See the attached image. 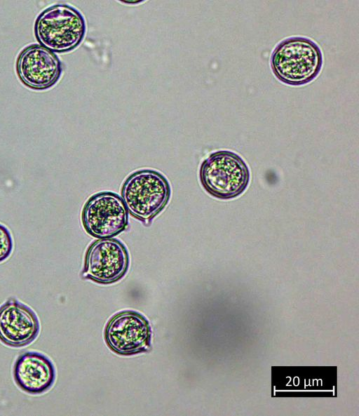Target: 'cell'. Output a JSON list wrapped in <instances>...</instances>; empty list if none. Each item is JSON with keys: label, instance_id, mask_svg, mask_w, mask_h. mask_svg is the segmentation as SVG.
Segmentation results:
<instances>
[{"label": "cell", "instance_id": "ba28073f", "mask_svg": "<svg viewBox=\"0 0 359 416\" xmlns=\"http://www.w3.org/2000/svg\"><path fill=\"white\" fill-rule=\"evenodd\" d=\"M16 72L26 86L45 90L58 81L62 66L55 53L41 45L32 44L20 53L16 61Z\"/></svg>", "mask_w": 359, "mask_h": 416}, {"label": "cell", "instance_id": "52a82bcc", "mask_svg": "<svg viewBox=\"0 0 359 416\" xmlns=\"http://www.w3.org/2000/svg\"><path fill=\"white\" fill-rule=\"evenodd\" d=\"M128 264L125 246L116 239H102L88 248L83 276L97 283H111L123 277Z\"/></svg>", "mask_w": 359, "mask_h": 416}, {"label": "cell", "instance_id": "6da1fadb", "mask_svg": "<svg viewBox=\"0 0 359 416\" xmlns=\"http://www.w3.org/2000/svg\"><path fill=\"white\" fill-rule=\"evenodd\" d=\"M271 69L282 83L301 86L316 79L322 71L323 55L319 45L306 36H290L279 42L270 58Z\"/></svg>", "mask_w": 359, "mask_h": 416}, {"label": "cell", "instance_id": "9c48e42d", "mask_svg": "<svg viewBox=\"0 0 359 416\" xmlns=\"http://www.w3.org/2000/svg\"><path fill=\"white\" fill-rule=\"evenodd\" d=\"M40 323L32 308L11 297L0 307V341L11 347H23L34 342Z\"/></svg>", "mask_w": 359, "mask_h": 416}, {"label": "cell", "instance_id": "30bf717a", "mask_svg": "<svg viewBox=\"0 0 359 416\" xmlns=\"http://www.w3.org/2000/svg\"><path fill=\"white\" fill-rule=\"evenodd\" d=\"M13 379L23 391L42 394L54 384L56 373L53 362L37 351H26L20 355L13 365Z\"/></svg>", "mask_w": 359, "mask_h": 416}, {"label": "cell", "instance_id": "277c9868", "mask_svg": "<svg viewBox=\"0 0 359 416\" xmlns=\"http://www.w3.org/2000/svg\"><path fill=\"white\" fill-rule=\"evenodd\" d=\"M170 195L167 180L158 172L143 170L130 175L122 188L123 201L131 215L151 220L167 204Z\"/></svg>", "mask_w": 359, "mask_h": 416}, {"label": "cell", "instance_id": "8fae6325", "mask_svg": "<svg viewBox=\"0 0 359 416\" xmlns=\"http://www.w3.org/2000/svg\"><path fill=\"white\" fill-rule=\"evenodd\" d=\"M13 249V240L8 229L0 224V263L7 260Z\"/></svg>", "mask_w": 359, "mask_h": 416}, {"label": "cell", "instance_id": "3957f363", "mask_svg": "<svg viewBox=\"0 0 359 416\" xmlns=\"http://www.w3.org/2000/svg\"><path fill=\"white\" fill-rule=\"evenodd\" d=\"M200 180L212 196L230 199L241 194L250 181V171L237 154L220 150L211 154L202 163Z\"/></svg>", "mask_w": 359, "mask_h": 416}, {"label": "cell", "instance_id": "7a4b0ae2", "mask_svg": "<svg viewBox=\"0 0 359 416\" xmlns=\"http://www.w3.org/2000/svg\"><path fill=\"white\" fill-rule=\"evenodd\" d=\"M86 24L76 8L65 4L53 5L43 10L34 23V34L43 47L56 53L76 48L83 41Z\"/></svg>", "mask_w": 359, "mask_h": 416}, {"label": "cell", "instance_id": "8992f818", "mask_svg": "<svg viewBox=\"0 0 359 416\" xmlns=\"http://www.w3.org/2000/svg\"><path fill=\"white\" fill-rule=\"evenodd\" d=\"M104 335L108 347L118 354H135L151 347L150 325L136 311H125L113 316L106 326Z\"/></svg>", "mask_w": 359, "mask_h": 416}, {"label": "cell", "instance_id": "5b68a950", "mask_svg": "<svg viewBox=\"0 0 359 416\" xmlns=\"http://www.w3.org/2000/svg\"><path fill=\"white\" fill-rule=\"evenodd\" d=\"M86 231L99 239L112 237L123 231L128 224V211L123 200L111 192H101L91 196L82 211Z\"/></svg>", "mask_w": 359, "mask_h": 416}]
</instances>
